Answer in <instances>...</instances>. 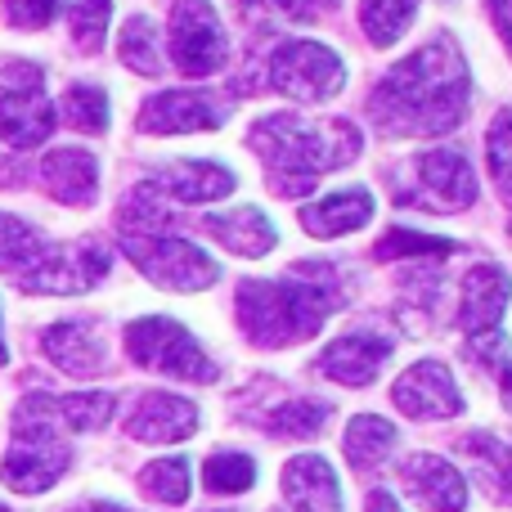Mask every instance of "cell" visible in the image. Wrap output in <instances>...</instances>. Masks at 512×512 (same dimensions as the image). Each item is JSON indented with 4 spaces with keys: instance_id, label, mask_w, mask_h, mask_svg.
Instances as JSON below:
<instances>
[{
    "instance_id": "obj_29",
    "label": "cell",
    "mask_w": 512,
    "mask_h": 512,
    "mask_svg": "<svg viewBox=\"0 0 512 512\" xmlns=\"http://www.w3.org/2000/svg\"><path fill=\"white\" fill-rule=\"evenodd\" d=\"M333 409L324 400H288V405L265 414V432L274 436H319Z\"/></svg>"
},
{
    "instance_id": "obj_35",
    "label": "cell",
    "mask_w": 512,
    "mask_h": 512,
    "mask_svg": "<svg viewBox=\"0 0 512 512\" xmlns=\"http://www.w3.org/2000/svg\"><path fill=\"white\" fill-rule=\"evenodd\" d=\"M378 261H396V256H445V252H454V243L450 239H427V234H409V230H391L387 239L378 243Z\"/></svg>"
},
{
    "instance_id": "obj_34",
    "label": "cell",
    "mask_w": 512,
    "mask_h": 512,
    "mask_svg": "<svg viewBox=\"0 0 512 512\" xmlns=\"http://www.w3.org/2000/svg\"><path fill=\"white\" fill-rule=\"evenodd\" d=\"M108 14H113V0H77V5H72L68 27H72V41H77V50L95 54L99 45H104Z\"/></svg>"
},
{
    "instance_id": "obj_24",
    "label": "cell",
    "mask_w": 512,
    "mask_h": 512,
    "mask_svg": "<svg viewBox=\"0 0 512 512\" xmlns=\"http://www.w3.org/2000/svg\"><path fill=\"white\" fill-rule=\"evenodd\" d=\"M203 230L239 256H265L279 243V234H274L270 216H265L261 207H230V212L203 216Z\"/></svg>"
},
{
    "instance_id": "obj_39",
    "label": "cell",
    "mask_w": 512,
    "mask_h": 512,
    "mask_svg": "<svg viewBox=\"0 0 512 512\" xmlns=\"http://www.w3.org/2000/svg\"><path fill=\"white\" fill-rule=\"evenodd\" d=\"M504 405H508V414H512V360H508V369H504Z\"/></svg>"
},
{
    "instance_id": "obj_8",
    "label": "cell",
    "mask_w": 512,
    "mask_h": 512,
    "mask_svg": "<svg viewBox=\"0 0 512 512\" xmlns=\"http://www.w3.org/2000/svg\"><path fill=\"white\" fill-rule=\"evenodd\" d=\"M54 131V104L41 90V68L14 59L5 68V90H0V140L9 149H36Z\"/></svg>"
},
{
    "instance_id": "obj_14",
    "label": "cell",
    "mask_w": 512,
    "mask_h": 512,
    "mask_svg": "<svg viewBox=\"0 0 512 512\" xmlns=\"http://www.w3.org/2000/svg\"><path fill=\"white\" fill-rule=\"evenodd\" d=\"M198 423H203V414H198L194 400L171 396V391H149V396L131 409L126 432H131L135 441H144V445H171V441L194 436Z\"/></svg>"
},
{
    "instance_id": "obj_21",
    "label": "cell",
    "mask_w": 512,
    "mask_h": 512,
    "mask_svg": "<svg viewBox=\"0 0 512 512\" xmlns=\"http://www.w3.org/2000/svg\"><path fill=\"white\" fill-rule=\"evenodd\" d=\"M41 185L50 189L59 203L86 207L99 194V162L86 149H54L41 162Z\"/></svg>"
},
{
    "instance_id": "obj_26",
    "label": "cell",
    "mask_w": 512,
    "mask_h": 512,
    "mask_svg": "<svg viewBox=\"0 0 512 512\" xmlns=\"http://www.w3.org/2000/svg\"><path fill=\"white\" fill-rule=\"evenodd\" d=\"M45 252H50V239H41V234L27 221H18V216H0V270L5 274L23 279V274L36 270V261H41Z\"/></svg>"
},
{
    "instance_id": "obj_25",
    "label": "cell",
    "mask_w": 512,
    "mask_h": 512,
    "mask_svg": "<svg viewBox=\"0 0 512 512\" xmlns=\"http://www.w3.org/2000/svg\"><path fill=\"white\" fill-rule=\"evenodd\" d=\"M342 450H346V459H351V468L364 472L396 450V427L378 414H360V418H351V427H346Z\"/></svg>"
},
{
    "instance_id": "obj_43",
    "label": "cell",
    "mask_w": 512,
    "mask_h": 512,
    "mask_svg": "<svg viewBox=\"0 0 512 512\" xmlns=\"http://www.w3.org/2000/svg\"><path fill=\"white\" fill-rule=\"evenodd\" d=\"M0 512H9V508H5V504H0Z\"/></svg>"
},
{
    "instance_id": "obj_7",
    "label": "cell",
    "mask_w": 512,
    "mask_h": 512,
    "mask_svg": "<svg viewBox=\"0 0 512 512\" xmlns=\"http://www.w3.org/2000/svg\"><path fill=\"white\" fill-rule=\"evenodd\" d=\"M167 45H171V63L185 77H212L230 59V36H225L212 0H176Z\"/></svg>"
},
{
    "instance_id": "obj_32",
    "label": "cell",
    "mask_w": 512,
    "mask_h": 512,
    "mask_svg": "<svg viewBox=\"0 0 512 512\" xmlns=\"http://www.w3.org/2000/svg\"><path fill=\"white\" fill-rule=\"evenodd\" d=\"M486 162H490V180H495V189L512 203V108H504V113L490 122Z\"/></svg>"
},
{
    "instance_id": "obj_22",
    "label": "cell",
    "mask_w": 512,
    "mask_h": 512,
    "mask_svg": "<svg viewBox=\"0 0 512 512\" xmlns=\"http://www.w3.org/2000/svg\"><path fill=\"white\" fill-rule=\"evenodd\" d=\"M369 216H373L369 189H342V194H328L319 203L301 207V230L315 234V239H337V234L364 230Z\"/></svg>"
},
{
    "instance_id": "obj_4",
    "label": "cell",
    "mask_w": 512,
    "mask_h": 512,
    "mask_svg": "<svg viewBox=\"0 0 512 512\" xmlns=\"http://www.w3.org/2000/svg\"><path fill=\"white\" fill-rule=\"evenodd\" d=\"M126 351H131L135 364H144L153 373H167V378L216 382V364L207 360L203 342L167 315H149L126 324Z\"/></svg>"
},
{
    "instance_id": "obj_27",
    "label": "cell",
    "mask_w": 512,
    "mask_h": 512,
    "mask_svg": "<svg viewBox=\"0 0 512 512\" xmlns=\"http://www.w3.org/2000/svg\"><path fill=\"white\" fill-rule=\"evenodd\" d=\"M414 14H418V0H360V27L378 50L396 45Z\"/></svg>"
},
{
    "instance_id": "obj_3",
    "label": "cell",
    "mask_w": 512,
    "mask_h": 512,
    "mask_svg": "<svg viewBox=\"0 0 512 512\" xmlns=\"http://www.w3.org/2000/svg\"><path fill=\"white\" fill-rule=\"evenodd\" d=\"M333 274L337 270H328V279H306L297 265L283 279H248L239 288V328L256 346H292L315 337L342 301Z\"/></svg>"
},
{
    "instance_id": "obj_18",
    "label": "cell",
    "mask_w": 512,
    "mask_h": 512,
    "mask_svg": "<svg viewBox=\"0 0 512 512\" xmlns=\"http://www.w3.org/2000/svg\"><path fill=\"white\" fill-rule=\"evenodd\" d=\"M14 418H32V423L72 427V432H90L113 418V396L108 391H81V396H27L14 409Z\"/></svg>"
},
{
    "instance_id": "obj_36",
    "label": "cell",
    "mask_w": 512,
    "mask_h": 512,
    "mask_svg": "<svg viewBox=\"0 0 512 512\" xmlns=\"http://www.w3.org/2000/svg\"><path fill=\"white\" fill-rule=\"evenodd\" d=\"M63 9V0H5V18L18 32H36Z\"/></svg>"
},
{
    "instance_id": "obj_12",
    "label": "cell",
    "mask_w": 512,
    "mask_h": 512,
    "mask_svg": "<svg viewBox=\"0 0 512 512\" xmlns=\"http://www.w3.org/2000/svg\"><path fill=\"white\" fill-rule=\"evenodd\" d=\"M230 117V104L203 90H162L149 95L140 108V131L144 135H189V131H212Z\"/></svg>"
},
{
    "instance_id": "obj_19",
    "label": "cell",
    "mask_w": 512,
    "mask_h": 512,
    "mask_svg": "<svg viewBox=\"0 0 512 512\" xmlns=\"http://www.w3.org/2000/svg\"><path fill=\"white\" fill-rule=\"evenodd\" d=\"M41 351L50 355L54 369L72 373V378H90V373L104 369V342H99V328L86 324V319H68V324L45 328Z\"/></svg>"
},
{
    "instance_id": "obj_11",
    "label": "cell",
    "mask_w": 512,
    "mask_h": 512,
    "mask_svg": "<svg viewBox=\"0 0 512 512\" xmlns=\"http://www.w3.org/2000/svg\"><path fill=\"white\" fill-rule=\"evenodd\" d=\"M104 274H108V252L99 243H50V252L36 261V270L18 279V288L72 297V292H90Z\"/></svg>"
},
{
    "instance_id": "obj_13",
    "label": "cell",
    "mask_w": 512,
    "mask_h": 512,
    "mask_svg": "<svg viewBox=\"0 0 512 512\" xmlns=\"http://www.w3.org/2000/svg\"><path fill=\"white\" fill-rule=\"evenodd\" d=\"M391 400H396V409L409 418H459L463 414L459 382L436 360H423L409 373H400V382L391 387Z\"/></svg>"
},
{
    "instance_id": "obj_1",
    "label": "cell",
    "mask_w": 512,
    "mask_h": 512,
    "mask_svg": "<svg viewBox=\"0 0 512 512\" xmlns=\"http://www.w3.org/2000/svg\"><path fill=\"white\" fill-rule=\"evenodd\" d=\"M468 63L454 41H427L373 86L369 117L391 135H450L468 117Z\"/></svg>"
},
{
    "instance_id": "obj_17",
    "label": "cell",
    "mask_w": 512,
    "mask_h": 512,
    "mask_svg": "<svg viewBox=\"0 0 512 512\" xmlns=\"http://www.w3.org/2000/svg\"><path fill=\"white\" fill-rule=\"evenodd\" d=\"M508 297H512V279L504 265H477V270L463 279V306H459V319L472 337H486V333H499V319L508 310Z\"/></svg>"
},
{
    "instance_id": "obj_38",
    "label": "cell",
    "mask_w": 512,
    "mask_h": 512,
    "mask_svg": "<svg viewBox=\"0 0 512 512\" xmlns=\"http://www.w3.org/2000/svg\"><path fill=\"white\" fill-rule=\"evenodd\" d=\"M369 512H400V504H396V495H387V490H373Z\"/></svg>"
},
{
    "instance_id": "obj_9",
    "label": "cell",
    "mask_w": 512,
    "mask_h": 512,
    "mask_svg": "<svg viewBox=\"0 0 512 512\" xmlns=\"http://www.w3.org/2000/svg\"><path fill=\"white\" fill-rule=\"evenodd\" d=\"M400 198L423 212H463L477 203V176L459 149H432L409 167V189Z\"/></svg>"
},
{
    "instance_id": "obj_2",
    "label": "cell",
    "mask_w": 512,
    "mask_h": 512,
    "mask_svg": "<svg viewBox=\"0 0 512 512\" xmlns=\"http://www.w3.org/2000/svg\"><path fill=\"white\" fill-rule=\"evenodd\" d=\"M252 149L265 162V185L279 198H306L324 171L351 167L360 158V131L351 122H306L297 113H274L252 126Z\"/></svg>"
},
{
    "instance_id": "obj_30",
    "label": "cell",
    "mask_w": 512,
    "mask_h": 512,
    "mask_svg": "<svg viewBox=\"0 0 512 512\" xmlns=\"http://www.w3.org/2000/svg\"><path fill=\"white\" fill-rule=\"evenodd\" d=\"M63 117H68V126H77V131H86V135L108 131V95L99 86L77 81V86H68V95H63Z\"/></svg>"
},
{
    "instance_id": "obj_6",
    "label": "cell",
    "mask_w": 512,
    "mask_h": 512,
    "mask_svg": "<svg viewBox=\"0 0 512 512\" xmlns=\"http://www.w3.org/2000/svg\"><path fill=\"white\" fill-rule=\"evenodd\" d=\"M72 454L63 436L50 423H32V418H14V450L0 463V481L18 495H41L68 472Z\"/></svg>"
},
{
    "instance_id": "obj_20",
    "label": "cell",
    "mask_w": 512,
    "mask_h": 512,
    "mask_svg": "<svg viewBox=\"0 0 512 512\" xmlns=\"http://www.w3.org/2000/svg\"><path fill=\"white\" fill-rule=\"evenodd\" d=\"M283 495L297 512H342V490L337 472L319 454H301L283 468Z\"/></svg>"
},
{
    "instance_id": "obj_10",
    "label": "cell",
    "mask_w": 512,
    "mask_h": 512,
    "mask_svg": "<svg viewBox=\"0 0 512 512\" xmlns=\"http://www.w3.org/2000/svg\"><path fill=\"white\" fill-rule=\"evenodd\" d=\"M346 81V68L328 45L319 41H283L270 54V86L288 99H328Z\"/></svg>"
},
{
    "instance_id": "obj_16",
    "label": "cell",
    "mask_w": 512,
    "mask_h": 512,
    "mask_svg": "<svg viewBox=\"0 0 512 512\" xmlns=\"http://www.w3.org/2000/svg\"><path fill=\"white\" fill-rule=\"evenodd\" d=\"M391 360V342L378 333H346L319 355V373L342 387H369Z\"/></svg>"
},
{
    "instance_id": "obj_42",
    "label": "cell",
    "mask_w": 512,
    "mask_h": 512,
    "mask_svg": "<svg viewBox=\"0 0 512 512\" xmlns=\"http://www.w3.org/2000/svg\"><path fill=\"white\" fill-rule=\"evenodd\" d=\"M9 360V351H5V333H0V364H5Z\"/></svg>"
},
{
    "instance_id": "obj_31",
    "label": "cell",
    "mask_w": 512,
    "mask_h": 512,
    "mask_svg": "<svg viewBox=\"0 0 512 512\" xmlns=\"http://www.w3.org/2000/svg\"><path fill=\"white\" fill-rule=\"evenodd\" d=\"M252 481H256V463L248 454H212L203 463V486L212 495H243V490H252Z\"/></svg>"
},
{
    "instance_id": "obj_40",
    "label": "cell",
    "mask_w": 512,
    "mask_h": 512,
    "mask_svg": "<svg viewBox=\"0 0 512 512\" xmlns=\"http://www.w3.org/2000/svg\"><path fill=\"white\" fill-rule=\"evenodd\" d=\"M72 512H126V508H117V504H81V508H72Z\"/></svg>"
},
{
    "instance_id": "obj_33",
    "label": "cell",
    "mask_w": 512,
    "mask_h": 512,
    "mask_svg": "<svg viewBox=\"0 0 512 512\" xmlns=\"http://www.w3.org/2000/svg\"><path fill=\"white\" fill-rule=\"evenodd\" d=\"M144 495L162 499V504H185L189 495V463L185 459H158L140 472Z\"/></svg>"
},
{
    "instance_id": "obj_15",
    "label": "cell",
    "mask_w": 512,
    "mask_h": 512,
    "mask_svg": "<svg viewBox=\"0 0 512 512\" xmlns=\"http://www.w3.org/2000/svg\"><path fill=\"white\" fill-rule=\"evenodd\" d=\"M400 481L409 486V495L418 499L427 512H463L468 508V486H463L459 468L436 454H409L400 463Z\"/></svg>"
},
{
    "instance_id": "obj_41",
    "label": "cell",
    "mask_w": 512,
    "mask_h": 512,
    "mask_svg": "<svg viewBox=\"0 0 512 512\" xmlns=\"http://www.w3.org/2000/svg\"><path fill=\"white\" fill-rule=\"evenodd\" d=\"M301 5H306V14H319V9H328L333 0H301Z\"/></svg>"
},
{
    "instance_id": "obj_23",
    "label": "cell",
    "mask_w": 512,
    "mask_h": 512,
    "mask_svg": "<svg viewBox=\"0 0 512 512\" xmlns=\"http://www.w3.org/2000/svg\"><path fill=\"white\" fill-rule=\"evenodd\" d=\"M153 185L176 203H216V198L234 194V176L221 162H171L153 176Z\"/></svg>"
},
{
    "instance_id": "obj_5",
    "label": "cell",
    "mask_w": 512,
    "mask_h": 512,
    "mask_svg": "<svg viewBox=\"0 0 512 512\" xmlns=\"http://www.w3.org/2000/svg\"><path fill=\"white\" fill-rule=\"evenodd\" d=\"M122 248L144 270V279L158 283V288L198 292L221 279V265L198 248V243H185V239H176V234H122Z\"/></svg>"
},
{
    "instance_id": "obj_37",
    "label": "cell",
    "mask_w": 512,
    "mask_h": 512,
    "mask_svg": "<svg viewBox=\"0 0 512 512\" xmlns=\"http://www.w3.org/2000/svg\"><path fill=\"white\" fill-rule=\"evenodd\" d=\"M490 18H495L499 41H504L508 54H512V0H490Z\"/></svg>"
},
{
    "instance_id": "obj_28",
    "label": "cell",
    "mask_w": 512,
    "mask_h": 512,
    "mask_svg": "<svg viewBox=\"0 0 512 512\" xmlns=\"http://www.w3.org/2000/svg\"><path fill=\"white\" fill-rule=\"evenodd\" d=\"M122 63L126 68H135V72H144V77H158L167 63H162V36H158V27L149 23V18H126V27H122Z\"/></svg>"
}]
</instances>
